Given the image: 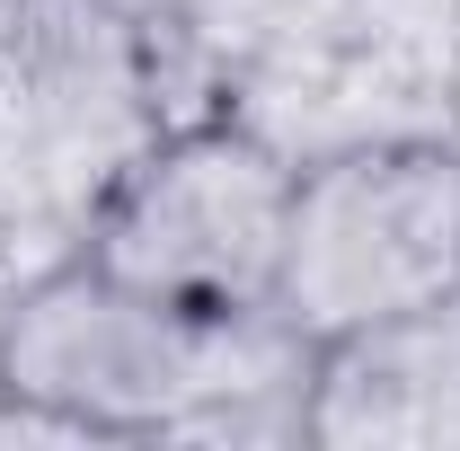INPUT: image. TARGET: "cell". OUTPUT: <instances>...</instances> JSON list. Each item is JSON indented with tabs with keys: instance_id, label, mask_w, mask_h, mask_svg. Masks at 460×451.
<instances>
[{
	"instance_id": "52a82bcc",
	"label": "cell",
	"mask_w": 460,
	"mask_h": 451,
	"mask_svg": "<svg viewBox=\"0 0 460 451\" xmlns=\"http://www.w3.org/2000/svg\"><path fill=\"white\" fill-rule=\"evenodd\" d=\"M0 443H71V451H98L107 434H98L89 416L54 407V398H36V390H0Z\"/></svg>"
},
{
	"instance_id": "277c9868",
	"label": "cell",
	"mask_w": 460,
	"mask_h": 451,
	"mask_svg": "<svg viewBox=\"0 0 460 451\" xmlns=\"http://www.w3.org/2000/svg\"><path fill=\"white\" fill-rule=\"evenodd\" d=\"M460 292V133L310 160L292 186L275 310L310 345Z\"/></svg>"
},
{
	"instance_id": "7a4b0ae2",
	"label": "cell",
	"mask_w": 460,
	"mask_h": 451,
	"mask_svg": "<svg viewBox=\"0 0 460 451\" xmlns=\"http://www.w3.org/2000/svg\"><path fill=\"white\" fill-rule=\"evenodd\" d=\"M160 124L151 54L107 0H0V230L80 248Z\"/></svg>"
},
{
	"instance_id": "5b68a950",
	"label": "cell",
	"mask_w": 460,
	"mask_h": 451,
	"mask_svg": "<svg viewBox=\"0 0 460 451\" xmlns=\"http://www.w3.org/2000/svg\"><path fill=\"white\" fill-rule=\"evenodd\" d=\"M319 451H460V292L363 319L310 363Z\"/></svg>"
},
{
	"instance_id": "8992f818",
	"label": "cell",
	"mask_w": 460,
	"mask_h": 451,
	"mask_svg": "<svg viewBox=\"0 0 460 451\" xmlns=\"http://www.w3.org/2000/svg\"><path fill=\"white\" fill-rule=\"evenodd\" d=\"M107 9L142 36L169 124H186V115H213L222 71H230V45H239V27H248L257 0H107Z\"/></svg>"
},
{
	"instance_id": "3957f363",
	"label": "cell",
	"mask_w": 460,
	"mask_h": 451,
	"mask_svg": "<svg viewBox=\"0 0 460 451\" xmlns=\"http://www.w3.org/2000/svg\"><path fill=\"white\" fill-rule=\"evenodd\" d=\"M292 186L301 169L275 142H257L230 115H186V124H160V142L98 195L80 257L177 310L275 301Z\"/></svg>"
},
{
	"instance_id": "9c48e42d",
	"label": "cell",
	"mask_w": 460,
	"mask_h": 451,
	"mask_svg": "<svg viewBox=\"0 0 460 451\" xmlns=\"http://www.w3.org/2000/svg\"><path fill=\"white\" fill-rule=\"evenodd\" d=\"M452 133H460V36H452Z\"/></svg>"
},
{
	"instance_id": "6da1fadb",
	"label": "cell",
	"mask_w": 460,
	"mask_h": 451,
	"mask_svg": "<svg viewBox=\"0 0 460 451\" xmlns=\"http://www.w3.org/2000/svg\"><path fill=\"white\" fill-rule=\"evenodd\" d=\"M460 0H257L213 115L275 142L292 169L452 133Z\"/></svg>"
},
{
	"instance_id": "ba28073f",
	"label": "cell",
	"mask_w": 460,
	"mask_h": 451,
	"mask_svg": "<svg viewBox=\"0 0 460 451\" xmlns=\"http://www.w3.org/2000/svg\"><path fill=\"white\" fill-rule=\"evenodd\" d=\"M54 257H71V248H45V239H27V230H0V337H9V310H18V292L45 275Z\"/></svg>"
}]
</instances>
